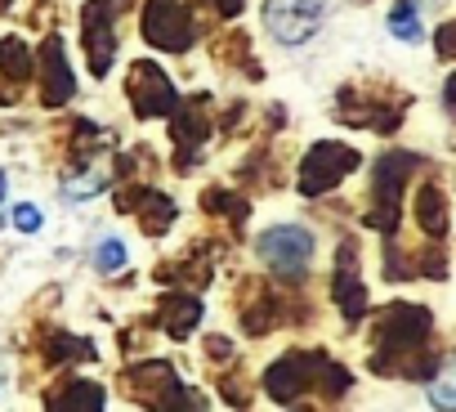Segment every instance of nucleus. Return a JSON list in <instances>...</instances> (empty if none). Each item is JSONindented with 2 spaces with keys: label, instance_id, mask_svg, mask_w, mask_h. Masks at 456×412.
I'll list each match as a JSON object with an SVG mask.
<instances>
[{
  "label": "nucleus",
  "instance_id": "f257e3e1",
  "mask_svg": "<svg viewBox=\"0 0 456 412\" xmlns=\"http://www.w3.org/2000/svg\"><path fill=\"white\" fill-rule=\"evenodd\" d=\"M327 19L322 0H265V28L282 45H305Z\"/></svg>",
  "mask_w": 456,
  "mask_h": 412
},
{
  "label": "nucleus",
  "instance_id": "f03ea898",
  "mask_svg": "<svg viewBox=\"0 0 456 412\" xmlns=\"http://www.w3.org/2000/svg\"><path fill=\"white\" fill-rule=\"evenodd\" d=\"M256 251H260V260H265V265H273L278 274L300 278V274L309 269V260H314V238H309L300 225H278V229L260 234Z\"/></svg>",
  "mask_w": 456,
  "mask_h": 412
},
{
  "label": "nucleus",
  "instance_id": "7ed1b4c3",
  "mask_svg": "<svg viewBox=\"0 0 456 412\" xmlns=\"http://www.w3.org/2000/svg\"><path fill=\"white\" fill-rule=\"evenodd\" d=\"M143 32L161 50H183L188 45V14L179 10V0H152L143 14Z\"/></svg>",
  "mask_w": 456,
  "mask_h": 412
},
{
  "label": "nucleus",
  "instance_id": "20e7f679",
  "mask_svg": "<svg viewBox=\"0 0 456 412\" xmlns=\"http://www.w3.org/2000/svg\"><path fill=\"white\" fill-rule=\"evenodd\" d=\"M358 157L349 152V148H340V144H322V148H314L309 152V161H305V175H300V188L305 193H318V188H331L349 166H354Z\"/></svg>",
  "mask_w": 456,
  "mask_h": 412
},
{
  "label": "nucleus",
  "instance_id": "39448f33",
  "mask_svg": "<svg viewBox=\"0 0 456 412\" xmlns=\"http://www.w3.org/2000/svg\"><path fill=\"white\" fill-rule=\"evenodd\" d=\"M130 90H134V99H139V112H166V108H175V90H170V81L161 77V68H152V63H139V68H134Z\"/></svg>",
  "mask_w": 456,
  "mask_h": 412
},
{
  "label": "nucleus",
  "instance_id": "423d86ee",
  "mask_svg": "<svg viewBox=\"0 0 456 412\" xmlns=\"http://www.w3.org/2000/svg\"><path fill=\"white\" fill-rule=\"evenodd\" d=\"M429 403L434 408H456V358L443 367V376L429 385Z\"/></svg>",
  "mask_w": 456,
  "mask_h": 412
},
{
  "label": "nucleus",
  "instance_id": "0eeeda50",
  "mask_svg": "<svg viewBox=\"0 0 456 412\" xmlns=\"http://www.w3.org/2000/svg\"><path fill=\"white\" fill-rule=\"evenodd\" d=\"M94 269H99V274H117V269H126V247H121L117 238H112V243H99Z\"/></svg>",
  "mask_w": 456,
  "mask_h": 412
},
{
  "label": "nucleus",
  "instance_id": "6e6552de",
  "mask_svg": "<svg viewBox=\"0 0 456 412\" xmlns=\"http://www.w3.org/2000/svg\"><path fill=\"white\" fill-rule=\"evenodd\" d=\"M389 28H394L403 41H416V37H420V23H416V10H411V5H398V10L389 14Z\"/></svg>",
  "mask_w": 456,
  "mask_h": 412
},
{
  "label": "nucleus",
  "instance_id": "1a4fd4ad",
  "mask_svg": "<svg viewBox=\"0 0 456 412\" xmlns=\"http://www.w3.org/2000/svg\"><path fill=\"white\" fill-rule=\"evenodd\" d=\"M14 225L23 234H37L41 229V211H37V206H14Z\"/></svg>",
  "mask_w": 456,
  "mask_h": 412
},
{
  "label": "nucleus",
  "instance_id": "9d476101",
  "mask_svg": "<svg viewBox=\"0 0 456 412\" xmlns=\"http://www.w3.org/2000/svg\"><path fill=\"white\" fill-rule=\"evenodd\" d=\"M0 193H5V179H0Z\"/></svg>",
  "mask_w": 456,
  "mask_h": 412
}]
</instances>
